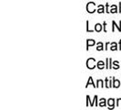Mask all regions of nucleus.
Returning <instances> with one entry per match:
<instances>
[{"instance_id": "11", "label": "nucleus", "mask_w": 121, "mask_h": 110, "mask_svg": "<svg viewBox=\"0 0 121 110\" xmlns=\"http://www.w3.org/2000/svg\"><path fill=\"white\" fill-rule=\"evenodd\" d=\"M97 12L98 13H103L104 12V6L102 5L98 6V9H97Z\"/></svg>"}, {"instance_id": "10", "label": "nucleus", "mask_w": 121, "mask_h": 110, "mask_svg": "<svg viewBox=\"0 0 121 110\" xmlns=\"http://www.w3.org/2000/svg\"><path fill=\"white\" fill-rule=\"evenodd\" d=\"M97 50H103V43L102 42H98L97 43Z\"/></svg>"}, {"instance_id": "17", "label": "nucleus", "mask_w": 121, "mask_h": 110, "mask_svg": "<svg viewBox=\"0 0 121 110\" xmlns=\"http://www.w3.org/2000/svg\"><path fill=\"white\" fill-rule=\"evenodd\" d=\"M113 63H114V65H115V69H118V68H119V65H118V61H114V62H113Z\"/></svg>"}, {"instance_id": "8", "label": "nucleus", "mask_w": 121, "mask_h": 110, "mask_svg": "<svg viewBox=\"0 0 121 110\" xmlns=\"http://www.w3.org/2000/svg\"><path fill=\"white\" fill-rule=\"evenodd\" d=\"M99 106H106V100L102 98V99H100V102H99Z\"/></svg>"}, {"instance_id": "16", "label": "nucleus", "mask_w": 121, "mask_h": 110, "mask_svg": "<svg viewBox=\"0 0 121 110\" xmlns=\"http://www.w3.org/2000/svg\"><path fill=\"white\" fill-rule=\"evenodd\" d=\"M106 85H107L106 86H107L108 88H109V87H111V85H110V82L108 81V78L106 79Z\"/></svg>"}, {"instance_id": "12", "label": "nucleus", "mask_w": 121, "mask_h": 110, "mask_svg": "<svg viewBox=\"0 0 121 110\" xmlns=\"http://www.w3.org/2000/svg\"><path fill=\"white\" fill-rule=\"evenodd\" d=\"M110 61H111V59L110 58H108L107 59V62H108V64H107V69H110L111 68V64H110Z\"/></svg>"}, {"instance_id": "3", "label": "nucleus", "mask_w": 121, "mask_h": 110, "mask_svg": "<svg viewBox=\"0 0 121 110\" xmlns=\"http://www.w3.org/2000/svg\"><path fill=\"white\" fill-rule=\"evenodd\" d=\"M93 45H95V40H87V42H86V49L88 50V47H90V46H93Z\"/></svg>"}, {"instance_id": "7", "label": "nucleus", "mask_w": 121, "mask_h": 110, "mask_svg": "<svg viewBox=\"0 0 121 110\" xmlns=\"http://www.w3.org/2000/svg\"><path fill=\"white\" fill-rule=\"evenodd\" d=\"M95 30L97 31V32H99V31L102 30V25L101 24H96V26H95Z\"/></svg>"}, {"instance_id": "2", "label": "nucleus", "mask_w": 121, "mask_h": 110, "mask_svg": "<svg viewBox=\"0 0 121 110\" xmlns=\"http://www.w3.org/2000/svg\"><path fill=\"white\" fill-rule=\"evenodd\" d=\"M95 59H93V58H89L87 61H86V66L88 69H94L95 66H96V64H95Z\"/></svg>"}, {"instance_id": "5", "label": "nucleus", "mask_w": 121, "mask_h": 110, "mask_svg": "<svg viewBox=\"0 0 121 110\" xmlns=\"http://www.w3.org/2000/svg\"><path fill=\"white\" fill-rule=\"evenodd\" d=\"M114 102H115V101H114V99H112V98H111V99H109L108 100V108L109 107H110V108H113V107H114Z\"/></svg>"}, {"instance_id": "4", "label": "nucleus", "mask_w": 121, "mask_h": 110, "mask_svg": "<svg viewBox=\"0 0 121 110\" xmlns=\"http://www.w3.org/2000/svg\"><path fill=\"white\" fill-rule=\"evenodd\" d=\"M104 67H105V62H104V61H98V62H97V68H98V69L102 70Z\"/></svg>"}, {"instance_id": "1", "label": "nucleus", "mask_w": 121, "mask_h": 110, "mask_svg": "<svg viewBox=\"0 0 121 110\" xmlns=\"http://www.w3.org/2000/svg\"><path fill=\"white\" fill-rule=\"evenodd\" d=\"M86 10H87V12L89 13L95 12L96 11V5H95V3H93V2L88 3L87 6H86Z\"/></svg>"}, {"instance_id": "15", "label": "nucleus", "mask_w": 121, "mask_h": 110, "mask_svg": "<svg viewBox=\"0 0 121 110\" xmlns=\"http://www.w3.org/2000/svg\"><path fill=\"white\" fill-rule=\"evenodd\" d=\"M111 13H116L117 12V6H112V9H111V11H110Z\"/></svg>"}, {"instance_id": "13", "label": "nucleus", "mask_w": 121, "mask_h": 110, "mask_svg": "<svg viewBox=\"0 0 121 110\" xmlns=\"http://www.w3.org/2000/svg\"><path fill=\"white\" fill-rule=\"evenodd\" d=\"M99 86H102V87H103V81H101V80H98V81H97V87H99Z\"/></svg>"}, {"instance_id": "18", "label": "nucleus", "mask_w": 121, "mask_h": 110, "mask_svg": "<svg viewBox=\"0 0 121 110\" xmlns=\"http://www.w3.org/2000/svg\"><path fill=\"white\" fill-rule=\"evenodd\" d=\"M117 106H121V98H119L118 100H117Z\"/></svg>"}, {"instance_id": "9", "label": "nucleus", "mask_w": 121, "mask_h": 110, "mask_svg": "<svg viewBox=\"0 0 121 110\" xmlns=\"http://www.w3.org/2000/svg\"><path fill=\"white\" fill-rule=\"evenodd\" d=\"M119 85H120V83H119V81L118 80H116L114 79V87H116V88H117V87H119Z\"/></svg>"}, {"instance_id": "6", "label": "nucleus", "mask_w": 121, "mask_h": 110, "mask_svg": "<svg viewBox=\"0 0 121 110\" xmlns=\"http://www.w3.org/2000/svg\"><path fill=\"white\" fill-rule=\"evenodd\" d=\"M89 85H92L94 87H97V85H95V84L93 83V79H92V77H89V79H88L87 83H86V87Z\"/></svg>"}, {"instance_id": "14", "label": "nucleus", "mask_w": 121, "mask_h": 110, "mask_svg": "<svg viewBox=\"0 0 121 110\" xmlns=\"http://www.w3.org/2000/svg\"><path fill=\"white\" fill-rule=\"evenodd\" d=\"M110 49L112 50H117V43L116 42L112 43V47H111Z\"/></svg>"}]
</instances>
